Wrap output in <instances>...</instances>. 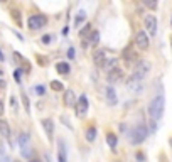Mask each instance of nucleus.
<instances>
[{
    "label": "nucleus",
    "mask_w": 172,
    "mask_h": 162,
    "mask_svg": "<svg viewBox=\"0 0 172 162\" xmlns=\"http://www.w3.org/2000/svg\"><path fill=\"white\" fill-rule=\"evenodd\" d=\"M0 86H4V83H2V79H0Z\"/></svg>",
    "instance_id": "nucleus-39"
},
{
    "label": "nucleus",
    "mask_w": 172,
    "mask_h": 162,
    "mask_svg": "<svg viewBox=\"0 0 172 162\" xmlns=\"http://www.w3.org/2000/svg\"><path fill=\"white\" fill-rule=\"evenodd\" d=\"M57 145H59V149H57V160H59V162H68V159H66L64 140H59V142H57Z\"/></svg>",
    "instance_id": "nucleus-15"
},
{
    "label": "nucleus",
    "mask_w": 172,
    "mask_h": 162,
    "mask_svg": "<svg viewBox=\"0 0 172 162\" xmlns=\"http://www.w3.org/2000/svg\"><path fill=\"white\" fill-rule=\"evenodd\" d=\"M84 20H86V12H84V10H81V12H79V14L76 15V19H74V26L79 27Z\"/></svg>",
    "instance_id": "nucleus-22"
},
{
    "label": "nucleus",
    "mask_w": 172,
    "mask_h": 162,
    "mask_svg": "<svg viewBox=\"0 0 172 162\" xmlns=\"http://www.w3.org/2000/svg\"><path fill=\"white\" fill-rule=\"evenodd\" d=\"M106 142H108V145H110L112 149H116V144H118V139H116V135H115V133L108 132V133H106Z\"/></svg>",
    "instance_id": "nucleus-19"
},
{
    "label": "nucleus",
    "mask_w": 172,
    "mask_h": 162,
    "mask_svg": "<svg viewBox=\"0 0 172 162\" xmlns=\"http://www.w3.org/2000/svg\"><path fill=\"white\" fill-rule=\"evenodd\" d=\"M46 24H48V17H46V15H30V17L27 19V26L32 30L41 29V27H44Z\"/></svg>",
    "instance_id": "nucleus-4"
},
{
    "label": "nucleus",
    "mask_w": 172,
    "mask_h": 162,
    "mask_svg": "<svg viewBox=\"0 0 172 162\" xmlns=\"http://www.w3.org/2000/svg\"><path fill=\"white\" fill-rule=\"evenodd\" d=\"M137 159H138L140 162H143V160H145V157H143V154H140V152L137 154Z\"/></svg>",
    "instance_id": "nucleus-33"
},
{
    "label": "nucleus",
    "mask_w": 172,
    "mask_h": 162,
    "mask_svg": "<svg viewBox=\"0 0 172 162\" xmlns=\"http://www.w3.org/2000/svg\"><path fill=\"white\" fill-rule=\"evenodd\" d=\"M56 71L59 73V74H68V73L71 71V66H69L66 61H61V63L56 64Z\"/></svg>",
    "instance_id": "nucleus-17"
},
{
    "label": "nucleus",
    "mask_w": 172,
    "mask_h": 162,
    "mask_svg": "<svg viewBox=\"0 0 172 162\" xmlns=\"http://www.w3.org/2000/svg\"><path fill=\"white\" fill-rule=\"evenodd\" d=\"M95 139H96V128L95 127H88V130H86V140L95 142Z\"/></svg>",
    "instance_id": "nucleus-20"
},
{
    "label": "nucleus",
    "mask_w": 172,
    "mask_h": 162,
    "mask_svg": "<svg viewBox=\"0 0 172 162\" xmlns=\"http://www.w3.org/2000/svg\"><path fill=\"white\" fill-rule=\"evenodd\" d=\"M2 74H4V71H2V69H0V76H2Z\"/></svg>",
    "instance_id": "nucleus-38"
},
{
    "label": "nucleus",
    "mask_w": 172,
    "mask_h": 162,
    "mask_svg": "<svg viewBox=\"0 0 172 162\" xmlns=\"http://www.w3.org/2000/svg\"><path fill=\"white\" fill-rule=\"evenodd\" d=\"M0 135L5 137V139H9L10 137V127L7 123V120H2L0 118Z\"/></svg>",
    "instance_id": "nucleus-16"
},
{
    "label": "nucleus",
    "mask_w": 172,
    "mask_h": 162,
    "mask_svg": "<svg viewBox=\"0 0 172 162\" xmlns=\"http://www.w3.org/2000/svg\"><path fill=\"white\" fill-rule=\"evenodd\" d=\"M123 69L121 68H116V69H113L112 73H108V81L110 83H118V81H121L123 79Z\"/></svg>",
    "instance_id": "nucleus-11"
},
{
    "label": "nucleus",
    "mask_w": 172,
    "mask_h": 162,
    "mask_svg": "<svg viewBox=\"0 0 172 162\" xmlns=\"http://www.w3.org/2000/svg\"><path fill=\"white\" fill-rule=\"evenodd\" d=\"M108 59V54L105 49H100V51H95V54H93V61H95V64L98 66V68H103L105 61Z\"/></svg>",
    "instance_id": "nucleus-10"
},
{
    "label": "nucleus",
    "mask_w": 172,
    "mask_h": 162,
    "mask_svg": "<svg viewBox=\"0 0 172 162\" xmlns=\"http://www.w3.org/2000/svg\"><path fill=\"white\" fill-rule=\"evenodd\" d=\"M91 32H93V26H91L90 22H88V24H84V26H83L81 29H79V36H81V37H84V39L90 37Z\"/></svg>",
    "instance_id": "nucleus-18"
},
{
    "label": "nucleus",
    "mask_w": 172,
    "mask_h": 162,
    "mask_svg": "<svg viewBox=\"0 0 172 162\" xmlns=\"http://www.w3.org/2000/svg\"><path fill=\"white\" fill-rule=\"evenodd\" d=\"M88 98H86L84 95H81V98L78 100L76 103V115L78 117H84L86 115V111H88Z\"/></svg>",
    "instance_id": "nucleus-8"
},
{
    "label": "nucleus",
    "mask_w": 172,
    "mask_h": 162,
    "mask_svg": "<svg viewBox=\"0 0 172 162\" xmlns=\"http://www.w3.org/2000/svg\"><path fill=\"white\" fill-rule=\"evenodd\" d=\"M12 19L15 20V24L19 27H22V19H20V12L19 10H12Z\"/></svg>",
    "instance_id": "nucleus-25"
},
{
    "label": "nucleus",
    "mask_w": 172,
    "mask_h": 162,
    "mask_svg": "<svg viewBox=\"0 0 172 162\" xmlns=\"http://www.w3.org/2000/svg\"><path fill=\"white\" fill-rule=\"evenodd\" d=\"M147 135H149L147 127L143 123H140V125H137V127L130 132V142H132L134 145H138V144H142V142L145 140Z\"/></svg>",
    "instance_id": "nucleus-2"
},
{
    "label": "nucleus",
    "mask_w": 172,
    "mask_h": 162,
    "mask_svg": "<svg viewBox=\"0 0 172 162\" xmlns=\"http://www.w3.org/2000/svg\"><path fill=\"white\" fill-rule=\"evenodd\" d=\"M164 108H165V98H164V95L162 93L155 95L154 98H152V101L149 103V115H150V118L154 122H157L164 115Z\"/></svg>",
    "instance_id": "nucleus-1"
},
{
    "label": "nucleus",
    "mask_w": 172,
    "mask_h": 162,
    "mask_svg": "<svg viewBox=\"0 0 172 162\" xmlns=\"http://www.w3.org/2000/svg\"><path fill=\"white\" fill-rule=\"evenodd\" d=\"M106 101H108V105H112V107H115L116 103H118V98H116V91L113 90L112 86H108V88H106Z\"/></svg>",
    "instance_id": "nucleus-13"
},
{
    "label": "nucleus",
    "mask_w": 172,
    "mask_h": 162,
    "mask_svg": "<svg viewBox=\"0 0 172 162\" xmlns=\"http://www.w3.org/2000/svg\"><path fill=\"white\" fill-rule=\"evenodd\" d=\"M0 61H4V52L0 51Z\"/></svg>",
    "instance_id": "nucleus-36"
},
{
    "label": "nucleus",
    "mask_w": 172,
    "mask_h": 162,
    "mask_svg": "<svg viewBox=\"0 0 172 162\" xmlns=\"http://www.w3.org/2000/svg\"><path fill=\"white\" fill-rule=\"evenodd\" d=\"M22 155H24V157H30V155H32V152H30V150H27V149H22Z\"/></svg>",
    "instance_id": "nucleus-30"
},
{
    "label": "nucleus",
    "mask_w": 172,
    "mask_h": 162,
    "mask_svg": "<svg viewBox=\"0 0 172 162\" xmlns=\"http://www.w3.org/2000/svg\"><path fill=\"white\" fill-rule=\"evenodd\" d=\"M35 91H37L39 95H44V93H46V88H44L42 85H37V86H35Z\"/></svg>",
    "instance_id": "nucleus-29"
},
{
    "label": "nucleus",
    "mask_w": 172,
    "mask_h": 162,
    "mask_svg": "<svg viewBox=\"0 0 172 162\" xmlns=\"http://www.w3.org/2000/svg\"><path fill=\"white\" fill-rule=\"evenodd\" d=\"M88 39H90L91 46H96V44L100 42V32H98V30H93V32H91V36Z\"/></svg>",
    "instance_id": "nucleus-23"
},
{
    "label": "nucleus",
    "mask_w": 172,
    "mask_h": 162,
    "mask_svg": "<svg viewBox=\"0 0 172 162\" xmlns=\"http://www.w3.org/2000/svg\"><path fill=\"white\" fill-rule=\"evenodd\" d=\"M2 111H4V105H2V101H0V115H2Z\"/></svg>",
    "instance_id": "nucleus-35"
},
{
    "label": "nucleus",
    "mask_w": 172,
    "mask_h": 162,
    "mask_svg": "<svg viewBox=\"0 0 172 162\" xmlns=\"http://www.w3.org/2000/svg\"><path fill=\"white\" fill-rule=\"evenodd\" d=\"M22 103H24V108H26V111H29V98H27L26 95H22Z\"/></svg>",
    "instance_id": "nucleus-26"
},
{
    "label": "nucleus",
    "mask_w": 172,
    "mask_h": 162,
    "mask_svg": "<svg viewBox=\"0 0 172 162\" xmlns=\"http://www.w3.org/2000/svg\"><path fill=\"white\" fill-rule=\"evenodd\" d=\"M30 162H39V160H35V159H32V160H30Z\"/></svg>",
    "instance_id": "nucleus-37"
},
{
    "label": "nucleus",
    "mask_w": 172,
    "mask_h": 162,
    "mask_svg": "<svg viewBox=\"0 0 172 162\" xmlns=\"http://www.w3.org/2000/svg\"><path fill=\"white\" fill-rule=\"evenodd\" d=\"M51 39H52V36H49V34H46V36H42V44H51Z\"/></svg>",
    "instance_id": "nucleus-27"
},
{
    "label": "nucleus",
    "mask_w": 172,
    "mask_h": 162,
    "mask_svg": "<svg viewBox=\"0 0 172 162\" xmlns=\"http://www.w3.org/2000/svg\"><path fill=\"white\" fill-rule=\"evenodd\" d=\"M64 103L68 105V107H76V96H74L73 90L64 91Z\"/></svg>",
    "instance_id": "nucleus-14"
},
{
    "label": "nucleus",
    "mask_w": 172,
    "mask_h": 162,
    "mask_svg": "<svg viewBox=\"0 0 172 162\" xmlns=\"http://www.w3.org/2000/svg\"><path fill=\"white\" fill-rule=\"evenodd\" d=\"M149 44H150V41H149V36H147V32H143V30H138L137 34H135V46H137L138 49L145 51V49H149Z\"/></svg>",
    "instance_id": "nucleus-6"
},
{
    "label": "nucleus",
    "mask_w": 172,
    "mask_h": 162,
    "mask_svg": "<svg viewBox=\"0 0 172 162\" xmlns=\"http://www.w3.org/2000/svg\"><path fill=\"white\" fill-rule=\"evenodd\" d=\"M143 24H145V29L149 30V34H150V36H155V32H157V19H155V15H152V14L145 15V19H143Z\"/></svg>",
    "instance_id": "nucleus-7"
},
{
    "label": "nucleus",
    "mask_w": 172,
    "mask_h": 162,
    "mask_svg": "<svg viewBox=\"0 0 172 162\" xmlns=\"http://www.w3.org/2000/svg\"><path fill=\"white\" fill-rule=\"evenodd\" d=\"M51 88H52L54 91H63V90H64L63 83H61V81H57V79H52V81H51Z\"/></svg>",
    "instance_id": "nucleus-24"
},
{
    "label": "nucleus",
    "mask_w": 172,
    "mask_h": 162,
    "mask_svg": "<svg viewBox=\"0 0 172 162\" xmlns=\"http://www.w3.org/2000/svg\"><path fill=\"white\" fill-rule=\"evenodd\" d=\"M29 133H20L19 135V145H20L22 149H27V144H29Z\"/></svg>",
    "instance_id": "nucleus-21"
},
{
    "label": "nucleus",
    "mask_w": 172,
    "mask_h": 162,
    "mask_svg": "<svg viewBox=\"0 0 172 162\" xmlns=\"http://www.w3.org/2000/svg\"><path fill=\"white\" fill-rule=\"evenodd\" d=\"M10 105H12V107H14V110H15V107H17V100L14 98V96L10 98Z\"/></svg>",
    "instance_id": "nucleus-32"
},
{
    "label": "nucleus",
    "mask_w": 172,
    "mask_h": 162,
    "mask_svg": "<svg viewBox=\"0 0 172 162\" xmlns=\"http://www.w3.org/2000/svg\"><path fill=\"white\" fill-rule=\"evenodd\" d=\"M127 88H128L130 93L134 95H140L143 91V81L142 79H137V78H130L128 81H127Z\"/></svg>",
    "instance_id": "nucleus-5"
},
{
    "label": "nucleus",
    "mask_w": 172,
    "mask_h": 162,
    "mask_svg": "<svg viewBox=\"0 0 172 162\" xmlns=\"http://www.w3.org/2000/svg\"><path fill=\"white\" fill-rule=\"evenodd\" d=\"M68 58H69V59H73V58H74V49H73V47H69V51H68Z\"/></svg>",
    "instance_id": "nucleus-31"
},
{
    "label": "nucleus",
    "mask_w": 172,
    "mask_h": 162,
    "mask_svg": "<svg viewBox=\"0 0 172 162\" xmlns=\"http://www.w3.org/2000/svg\"><path fill=\"white\" fill-rule=\"evenodd\" d=\"M143 4H145L149 9H157V2H149V0H145Z\"/></svg>",
    "instance_id": "nucleus-28"
},
{
    "label": "nucleus",
    "mask_w": 172,
    "mask_h": 162,
    "mask_svg": "<svg viewBox=\"0 0 172 162\" xmlns=\"http://www.w3.org/2000/svg\"><path fill=\"white\" fill-rule=\"evenodd\" d=\"M0 162H12V160H10V159L7 157V155H4V157L0 159Z\"/></svg>",
    "instance_id": "nucleus-34"
},
{
    "label": "nucleus",
    "mask_w": 172,
    "mask_h": 162,
    "mask_svg": "<svg viewBox=\"0 0 172 162\" xmlns=\"http://www.w3.org/2000/svg\"><path fill=\"white\" fill-rule=\"evenodd\" d=\"M41 125H42L44 132H46V135H48L49 140H52V135H54V122H52L51 118H44L41 120Z\"/></svg>",
    "instance_id": "nucleus-9"
},
{
    "label": "nucleus",
    "mask_w": 172,
    "mask_h": 162,
    "mask_svg": "<svg viewBox=\"0 0 172 162\" xmlns=\"http://www.w3.org/2000/svg\"><path fill=\"white\" fill-rule=\"evenodd\" d=\"M116 68H118V59H116V58H108V59L105 61V64H103V68L101 69H105L106 74H108V73H112L113 69H116Z\"/></svg>",
    "instance_id": "nucleus-12"
},
{
    "label": "nucleus",
    "mask_w": 172,
    "mask_h": 162,
    "mask_svg": "<svg viewBox=\"0 0 172 162\" xmlns=\"http://www.w3.org/2000/svg\"><path fill=\"white\" fill-rule=\"evenodd\" d=\"M14 162H22V160H19V159H17V160H14Z\"/></svg>",
    "instance_id": "nucleus-40"
},
{
    "label": "nucleus",
    "mask_w": 172,
    "mask_h": 162,
    "mask_svg": "<svg viewBox=\"0 0 172 162\" xmlns=\"http://www.w3.org/2000/svg\"><path fill=\"white\" fill-rule=\"evenodd\" d=\"M149 73H150V63H149V61H138L132 76L137 78V79H142L143 81V78H145Z\"/></svg>",
    "instance_id": "nucleus-3"
}]
</instances>
